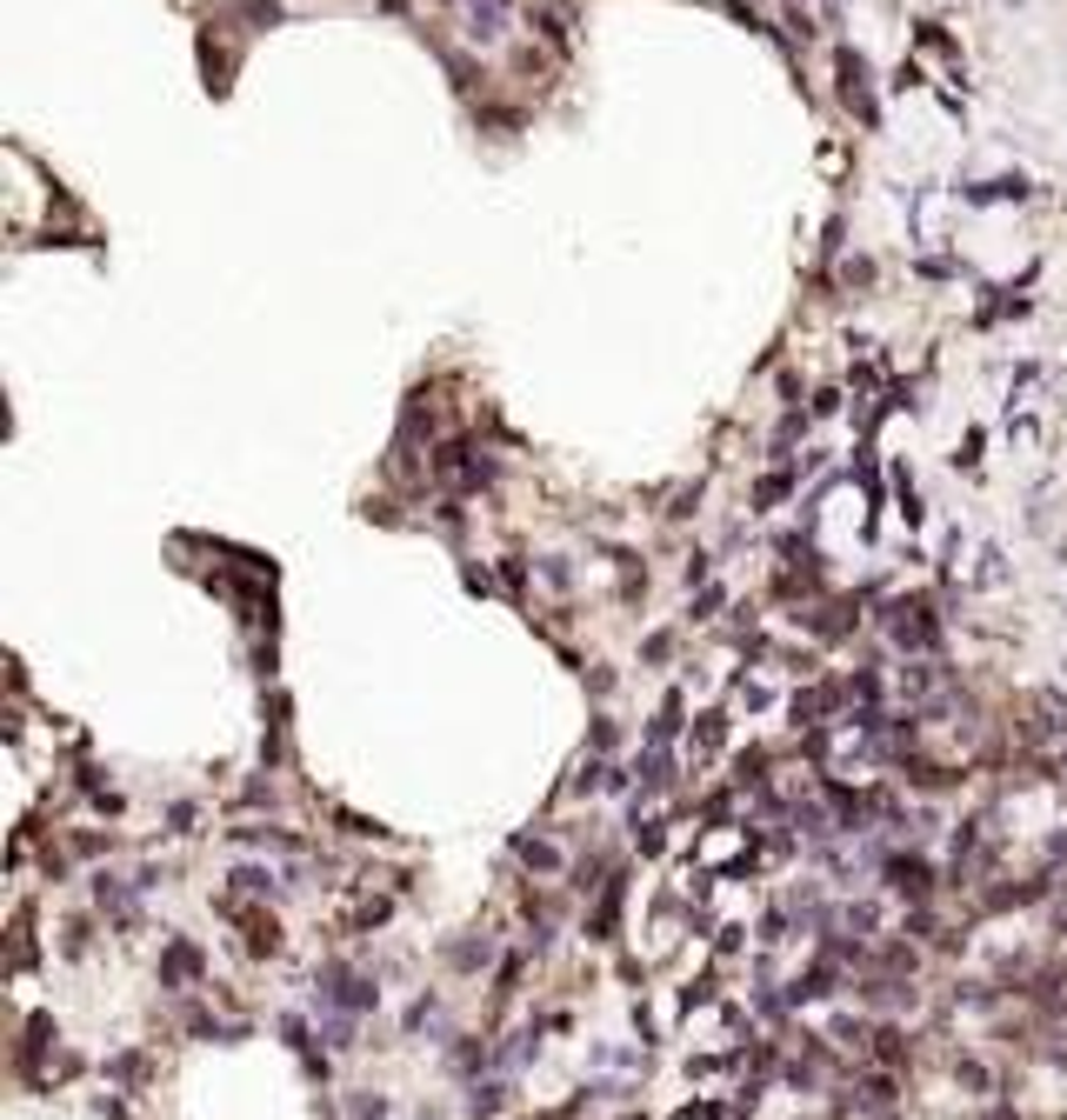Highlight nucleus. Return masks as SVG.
Here are the masks:
<instances>
[{
	"label": "nucleus",
	"instance_id": "f257e3e1",
	"mask_svg": "<svg viewBox=\"0 0 1067 1120\" xmlns=\"http://www.w3.org/2000/svg\"><path fill=\"white\" fill-rule=\"evenodd\" d=\"M840 101L861 107V120H874V94H867V61L861 54H840Z\"/></svg>",
	"mask_w": 1067,
	"mask_h": 1120
}]
</instances>
